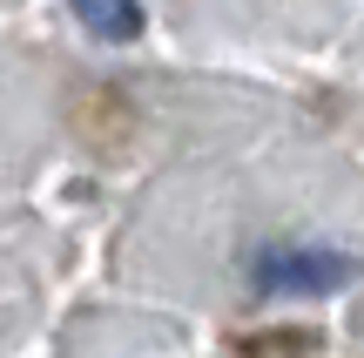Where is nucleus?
I'll return each instance as SVG.
<instances>
[{
  "mask_svg": "<svg viewBox=\"0 0 364 358\" xmlns=\"http://www.w3.org/2000/svg\"><path fill=\"white\" fill-rule=\"evenodd\" d=\"M344 278H351V257H338V251H270L257 264V284L277 298H324Z\"/></svg>",
  "mask_w": 364,
  "mask_h": 358,
  "instance_id": "1",
  "label": "nucleus"
},
{
  "mask_svg": "<svg viewBox=\"0 0 364 358\" xmlns=\"http://www.w3.org/2000/svg\"><path fill=\"white\" fill-rule=\"evenodd\" d=\"M75 14L95 27V34H108V41L142 34V7H135V0H75Z\"/></svg>",
  "mask_w": 364,
  "mask_h": 358,
  "instance_id": "2",
  "label": "nucleus"
}]
</instances>
